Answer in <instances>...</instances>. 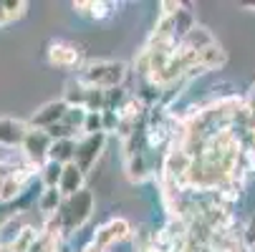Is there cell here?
<instances>
[{
  "label": "cell",
  "instance_id": "1",
  "mask_svg": "<svg viewBox=\"0 0 255 252\" xmlns=\"http://www.w3.org/2000/svg\"><path fill=\"white\" fill-rule=\"evenodd\" d=\"M94 194L89 189L79 192V194H71L63 199L61 209L53 214L51 220H46L43 230L51 232V235H74L76 230H81L89 220H91V214H94Z\"/></svg>",
  "mask_w": 255,
  "mask_h": 252
},
{
  "label": "cell",
  "instance_id": "2",
  "mask_svg": "<svg viewBox=\"0 0 255 252\" xmlns=\"http://www.w3.org/2000/svg\"><path fill=\"white\" fill-rule=\"evenodd\" d=\"M124 79H127V63L122 61H89L76 71V81L101 91L122 88Z\"/></svg>",
  "mask_w": 255,
  "mask_h": 252
},
{
  "label": "cell",
  "instance_id": "3",
  "mask_svg": "<svg viewBox=\"0 0 255 252\" xmlns=\"http://www.w3.org/2000/svg\"><path fill=\"white\" fill-rule=\"evenodd\" d=\"M51 147H53V136L43 129H30L25 141H23V159L33 167H43L48 162V154H51Z\"/></svg>",
  "mask_w": 255,
  "mask_h": 252
},
{
  "label": "cell",
  "instance_id": "4",
  "mask_svg": "<svg viewBox=\"0 0 255 252\" xmlns=\"http://www.w3.org/2000/svg\"><path fill=\"white\" fill-rule=\"evenodd\" d=\"M127 237H131V222L124 220V217H112L109 222L99 225L96 232H94V245H99L101 250H109L119 242H124Z\"/></svg>",
  "mask_w": 255,
  "mask_h": 252
},
{
  "label": "cell",
  "instance_id": "5",
  "mask_svg": "<svg viewBox=\"0 0 255 252\" xmlns=\"http://www.w3.org/2000/svg\"><path fill=\"white\" fill-rule=\"evenodd\" d=\"M106 139L109 134H84L79 139V147H76V164L84 169V171H91V167L99 162L104 147H106Z\"/></svg>",
  "mask_w": 255,
  "mask_h": 252
},
{
  "label": "cell",
  "instance_id": "6",
  "mask_svg": "<svg viewBox=\"0 0 255 252\" xmlns=\"http://www.w3.org/2000/svg\"><path fill=\"white\" fill-rule=\"evenodd\" d=\"M66 111H68V103H66L63 98L48 101V103L41 106V109H35V114L28 119V126H30V129H43V131H48V129H53L56 124L63 121Z\"/></svg>",
  "mask_w": 255,
  "mask_h": 252
},
{
  "label": "cell",
  "instance_id": "7",
  "mask_svg": "<svg viewBox=\"0 0 255 252\" xmlns=\"http://www.w3.org/2000/svg\"><path fill=\"white\" fill-rule=\"evenodd\" d=\"M46 58L56 68H81V51L68 41H51L46 46Z\"/></svg>",
  "mask_w": 255,
  "mask_h": 252
},
{
  "label": "cell",
  "instance_id": "8",
  "mask_svg": "<svg viewBox=\"0 0 255 252\" xmlns=\"http://www.w3.org/2000/svg\"><path fill=\"white\" fill-rule=\"evenodd\" d=\"M28 131H30L28 121H20L13 116H0V147L23 149V141H25Z\"/></svg>",
  "mask_w": 255,
  "mask_h": 252
},
{
  "label": "cell",
  "instance_id": "9",
  "mask_svg": "<svg viewBox=\"0 0 255 252\" xmlns=\"http://www.w3.org/2000/svg\"><path fill=\"white\" fill-rule=\"evenodd\" d=\"M61 194L63 197H71V194H79L86 189V171L76 164V162H71L63 167V176H61V184H58Z\"/></svg>",
  "mask_w": 255,
  "mask_h": 252
},
{
  "label": "cell",
  "instance_id": "10",
  "mask_svg": "<svg viewBox=\"0 0 255 252\" xmlns=\"http://www.w3.org/2000/svg\"><path fill=\"white\" fill-rule=\"evenodd\" d=\"M215 46V38H212V33L205 28V25H195L185 38L179 41V48H185V51H192V53H200L205 48Z\"/></svg>",
  "mask_w": 255,
  "mask_h": 252
},
{
  "label": "cell",
  "instance_id": "11",
  "mask_svg": "<svg viewBox=\"0 0 255 252\" xmlns=\"http://www.w3.org/2000/svg\"><path fill=\"white\" fill-rule=\"evenodd\" d=\"M225 63H228V53H225L220 46H217V43L197 53V68L202 71V74H207V71H217V68H223Z\"/></svg>",
  "mask_w": 255,
  "mask_h": 252
},
{
  "label": "cell",
  "instance_id": "12",
  "mask_svg": "<svg viewBox=\"0 0 255 252\" xmlns=\"http://www.w3.org/2000/svg\"><path fill=\"white\" fill-rule=\"evenodd\" d=\"M76 147H79L76 139H53V147H51L48 159L66 167V164H71L76 159Z\"/></svg>",
  "mask_w": 255,
  "mask_h": 252
},
{
  "label": "cell",
  "instance_id": "13",
  "mask_svg": "<svg viewBox=\"0 0 255 252\" xmlns=\"http://www.w3.org/2000/svg\"><path fill=\"white\" fill-rule=\"evenodd\" d=\"M63 199H66V197L61 194L58 187H43V192H41V197H38V212L43 214L46 220H51L53 214L61 209Z\"/></svg>",
  "mask_w": 255,
  "mask_h": 252
},
{
  "label": "cell",
  "instance_id": "14",
  "mask_svg": "<svg viewBox=\"0 0 255 252\" xmlns=\"http://www.w3.org/2000/svg\"><path fill=\"white\" fill-rule=\"evenodd\" d=\"M25 10H28L25 0H0V28L13 20H20Z\"/></svg>",
  "mask_w": 255,
  "mask_h": 252
},
{
  "label": "cell",
  "instance_id": "15",
  "mask_svg": "<svg viewBox=\"0 0 255 252\" xmlns=\"http://www.w3.org/2000/svg\"><path fill=\"white\" fill-rule=\"evenodd\" d=\"M38 237H41V230L25 225V227L10 240V252H30L33 245L38 242Z\"/></svg>",
  "mask_w": 255,
  "mask_h": 252
},
{
  "label": "cell",
  "instance_id": "16",
  "mask_svg": "<svg viewBox=\"0 0 255 252\" xmlns=\"http://www.w3.org/2000/svg\"><path fill=\"white\" fill-rule=\"evenodd\" d=\"M86 96H89V88L81 84V81H68L66 84V93H63V101L68 106H81V109H86Z\"/></svg>",
  "mask_w": 255,
  "mask_h": 252
},
{
  "label": "cell",
  "instance_id": "17",
  "mask_svg": "<svg viewBox=\"0 0 255 252\" xmlns=\"http://www.w3.org/2000/svg\"><path fill=\"white\" fill-rule=\"evenodd\" d=\"M61 176H63V164L58 162H46L41 169H38V179L43 182V187H58L61 184Z\"/></svg>",
  "mask_w": 255,
  "mask_h": 252
},
{
  "label": "cell",
  "instance_id": "18",
  "mask_svg": "<svg viewBox=\"0 0 255 252\" xmlns=\"http://www.w3.org/2000/svg\"><path fill=\"white\" fill-rule=\"evenodd\" d=\"M127 176L131 179V182H144V179L149 176V167H147V162H144L141 154L127 157Z\"/></svg>",
  "mask_w": 255,
  "mask_h": 252
},
{
  "label": "cell",
  "instance_id": "19",
  "mask_svg": "<svg viewBox=\"0 0 255 252\" xmlns=\"http://www.w3.org/2000/svg\"><path fill=\"white\" fill-rule=\"evenodd\" d=\"M84 134H106L104 131V111H86Z\"/></svg>",
  "mask_w": 255,
  "mask_h": 252
},
{
  "label": "cell",
  "instance_id": "20",
  "mask_svg": "<svg viewBox=\"0 0 255 252\" xmlns=\"http://www.w3.org/2000/svg\"><path fill=\"white\" fill-rule=\"evenodd\" d=\"M114 3H101V0H94V10H91V18L94 20H106L114 15Z\"/></svg>",
  "mask_w": 255,
  "mask_h": 252
},
{
  "label": "cell",
  "instance_id": "21",
  "mask_svg": "<svg viewBox=\"0 0 255 252\" xmlns=\"http://www.w3.org/2000/svg\"><path fill=\"white\" fill-rule=\"evenodd\" d=\"M18 167H20V164H15V162H10V159H0V184H5L8 179H13L15 171H18Z\"/></svg>",
  "mask_w": 255,
  "mask_h": 252
},
{
  "label": "cell",
  "instance_id": "22",
  "mask_svg": "<svg viewBox=\"0 0 255 252\" xmlns=\"http://www.w3.org/2000/svg\"><path fill=\"white\" fill-rule=\"evenodd\" d=\"M159 15H177V13H182L185 10V5L179 3V0H162L159 3Z\"/></svg>",
  "mask_w": 255,
  "mask_h": 252
},
{
  "label": "cell",
  "instance_id": "23",
  "mask_svg": "<svg viewBox=\"0 0 255 252\" xmlns=\"http://www.w3.org/2000/svg\"><path fill=\"white\" fill-rule=\"evenodd\" d=\"M15 217V212H13V204H3L0 202V230H3L10 220Z\"/></svg>",
  "mask_w": 255,
  "mask_h": 252
},
{
  "label": "cell",
  "instance_id": "24",
  "mask_svg": "<svg viewBox=\"0 0 255 252\" xmlns=\"http://www.w3.org/2000/svg\"><path fill=\"white\" fill-rule=\"evenodd\" d=\"M243 242H245V247H255V214H253V220H250V225L245 227Z\"/></svg>",
  "mask_w": 255,
  "mask_h": 252
},
{
  "label": "cell",
  "instance_id": "25",
  "mask_svg": "<svg viewBox=\"0 0 255 252\" xmlns=\"http://www.w3.org/2000/svg\"><path fill=\"white\" fill-rule=\"evenodd\" d=\"M74 10L79 15H89L91 18V10H94V0H81V3H74Z\"/></svg>",
  "mask_w": 255,
  "mask_h": 252
},
{
  "label": "cell",
  "instance_id": "26",
  "mask_svg": "<svg viewBox=\"0 0 255 252\" xmlns=\"http://www.w3.org/2000/svg\"><path fill=\"white\" fill-rule=\"evenodd\" d=\"M81 252H106V250H101L99 245H94V242H89V245H84V247H81Z\"/></svg>",
  "mask_w": 255,
  "mask_h": 252
},
{
  "label": "cell",
  "instance_id": "27",
  "mask_svg": "<svg viewBox=\"0 0 255 252\" xmlns=\"http://www.w3.org/2000/svg\"><path fill=\"white\" fill-rule=\"evenodd\" d=\"M0 252H10V242H3V240H0Z\"/></svg>",
  "mask_w": 255,
  "mask_h": 252
},
{
  "label": "cell",
  "instance_id": "28",
  "mask_svg": "<svg viewBox=\"0 0 255 252\" xmlns=\"http://www.w3.org/2000/svg\"><path fill=\"white\" fill-rule=\"evenodd\" d=\"M253 250H255V247H253Z\"/></svg>",
  "mask_w": 255,
  "mask_h": 252
}]
</instances>
